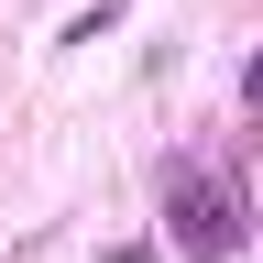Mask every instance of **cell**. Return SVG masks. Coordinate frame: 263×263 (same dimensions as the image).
Instances as JSON below:
<instances>
[{
	"label": "cell",
	"mask_w": 263,
	"mask_h": 263,
	"mask_svg": "<svg viewBox=\"0 0 263 263\" xmlns=\"http://www.w3.org/2000/svg\"><path fill=\"white\" fill-rule=\"evenodd\" d=\"M252 99H263V55H252Z\"/></svg>",
	"instance_id": "cell-1"
}]
</instances>
